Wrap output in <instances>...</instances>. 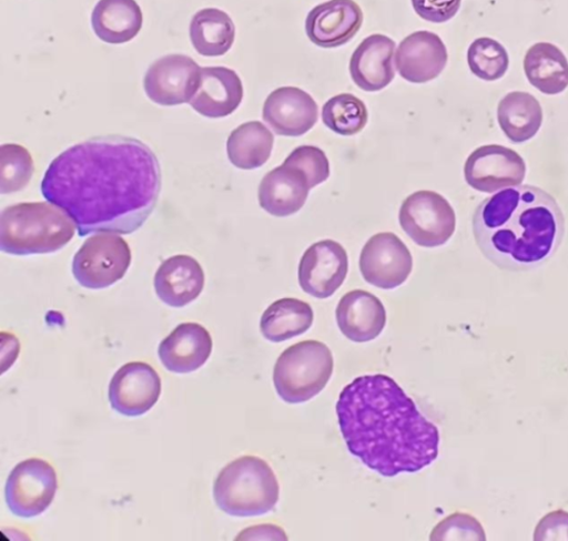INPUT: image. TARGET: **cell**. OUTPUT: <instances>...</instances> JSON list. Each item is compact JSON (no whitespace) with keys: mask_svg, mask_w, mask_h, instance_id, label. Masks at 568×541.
<instances>
[{"mask_svg":"<svg viewBox=\"0 0 568 541\" xmlns=\"http://www.w3.org/2000/svg\"><path fill=\"white\" fill-rule=\"evenodd\" d=\"M314 323L312 307L302 300L286 298L272 304L261 319L263 336L280 343L305 334Z\"/></svg>","mask_w":568,"mask_h":541,"instance_id":"83f0119b","label":"cell"},{"mask_svg":"<svg viewBox=\"0 0 568 541\" xmlns=\"http://www.w3.org/2000/svg\"><path fill=\"white\" fill-rule=\"evenodd\" d=\"M0 162H2L3 194L23 190L30 182L34 167L30 153L19 144H4L0 147Z\"/></svg>","mask_w":568,"mask_h":541,"instance_id":"1f68e13d","label":"cell"},{"mask_svg":"<svg viewBox=\"0 0 568 541\" xmlns=\"http://www.w3.org/2000/svg\"><path fill=\"white\" fill-rule=\"evenodd\" d=\"M526 174L525 160L510 147L498 144L478 147L464 166L466 183L485 193L517 186L525 181Z\"/></svg>","mask_w":568,"mask_h":541,"instance_id":"8fae6325","label":"cell"},{"mask_svg":"<svg viewBox=\"0 0 568 541\" xmlns=\"http://www.w3.org/2000/svg\"><path fill=\"white\" fill-rule=\"evenodd\" d=\"M536 541H568V512L562 510L547 514L537 525Z\"/></svg>","mask_w":568,"mask_h":541,"instance_id":"d590c367","label":"cell"},{"mask_svg":"<svg viewBox=\"0 0 568 541\" xmlns=\"http://www.w3.org/2000/svg\"><path fill=\"white\" fill-rule=\"evenodd\" d=\"M365 104L351 93H342L328 100L322 110V121L337 134L351 136L359 133L367 124Z\"/></svg>","mask_w":568,"mask_h":541,"instance_id":"f546056e","label":"cell"},{"mask_svg":"<svg viewBox=\"0 0 568 541\" xmlns=\"http://www.w3.org/2000/svg\"><path fill=\"white\" fill-rule=\"evenodd\" d=\"M349 452L384 477L414 473L439 456L440 433L389 376H362L347 385L337 404Z\"/></svg>","mask_w":568,"mask_h":541,"instance_id":"7a4b0ae2","label":"cell"},{"mask_svg":"<svg viewBox=\"0 0 568 541\" xmlns=\"http://www.w3.org/2000/svg\"><path fill=\"white\" fill-rule=\"evenodd\" d=\"M288 540L283 529L273 524L248 528L236 537V540Z\"/></svg>","mask_w":568,"mask_h":541,"instance_id":"8d00e7d4","label":"cell"},{"mask_svg":"<svg viewBox=\"0 0 568 541\" xmlns=\"http://www.w3.org/2000/svg\"><path fill=\"white\" fill-rule=\"evenodd\" d=\"M336 317L342 333L356 343H366L381 336L387 324V312L382 300L363 289H354L344 295Z\"/></svg>","mask_w":568,"mask_h":541,"instance_id":"603a6c76","label":"cell"},{"mask_svg":"<svg viewBox=\"0 0 568 541\" xmlns=\"http://www.w3.org/2000/svg\"><path fill=\"white\" fill-rule=\"evenodd\" d=\"M433 541H486L487 535L483 524L473 516L456 512L439 522L430 534Z\"/></svg>","mask_w":568,"mask_h":541,"instance_id":"d6a6232c","label":"cell"},{"mask_svg":"<svg viewBox=\"0 0 568 541\" xmlns=\"http://www.w3.org/2000/svg\"><path fill=\"white\" fill-rule=\"evenodd\" d=\"M284 164L302 170L308 177L311 188L329 176V163L323 151L314 145H302L288 156Z\"/></svg>","mask_w":568,"mask_h":541,"instance_id":"836d02e7","label":"cell"},{"mask_svg":"<svg viewBox=\"0 0 568 541\" xmlns=\"http://www.w3.org/2000/svg\"><path fill=\"white\" fill-rule=\"evenodd\" d=\"M235 38L232 19L217 9H205L196 13L191 23V39L199 54L205 58L225 55Z\"/></svg>","mask_w":568,"mask_h":541,"instance_id":"f1b7e54d","label":"cell"},{"mask_svg":"<svg viewBox=\"0 0 568 541\" xmlns=\"http://www.w3.org/2000/svg\"><path fill=\"white\" fill-rule=\"evenodd\" d=\"M162 381L156 370L145 363H129L113 376L109 388L111 407L122 416L140 417L160 400Z\"/></svg>","mask_w":568,"mask_h":541,"instance_id":"5bb4252c","label":"cell"},{"mask_svg":"<svg viewBox=\"0 0 568 541\" xmlns=\"http://www.w3.org/2000/svg\"><path fill=\"white\" fill-rule=\"evenodd\" d=\"M473 233L481 253L498 268L530 272L556 255L565 235V217L550 193L517 185L479 205Z\"/></svg>","mask_w":568,"mask_h":541,"instance_id":"3957f363","label":"cell"},{"mask_svg":"<svg viewBox=\"0 0 568 541\" xmlns=\"http://www.w3.org/2000/svg\"><path fill=\"white\" fill-rule=\"evenodd\" d=\"M462 0H412L415 13L425 21L445 23L458 13Z\"/></svg>","mask_w":568,"mask_h":541,"instance_id":"e575fe53","label":"cell"},{"mask_svg":"<svg viewBox=\"0 0 568 541\" xmlns=\"http://www.w3.org/2000/svg\"><path fill=\"white\" fill-rule=\"evenodd\" d=\"M212 351L210 331L197 323H184L162 340L159 357L169 371L191 374L207 363Z\"/></svg>","mask_w":568,"mask_h":541,"instance_id":"ac0fdd59","label":"cell"},{"mask_svg":"<svg viewBox=\"0 0 568 541\" xmlns=\"http://www.w3.org/2000/svg\"><path fill=\"white\" fill-rule=\"evenodd\" d=\"M399 223L419 247L437 248L454 235L456 214L442 194L424 190L410 194L403 203Z\"/></svg>","mask_w":568,"mask_h":541,"instance_id":"ba28073f","label":"cell"},{"mask_svg":"<svg viewBox=\"0 0 568 541\" xmlns=\"http://www.w3.org/2000/svg\"><path fill=\"white\" fill-rule=\"evenodd\" d=\"M213 494L219 509L231 517H260L276 507L280 486L266 461L247 456L221 470Z\"/></svg>","mask_w":568,"mask_h":541,"instance_id":"5b68a950","label":"cell"},{"mask_svg":"<svg viewBox=\"0 0 568 541\" xmlns=\"http://www.w3.org/2000/svg\"><path fill=\"white\" fill-rule=\"evenodd\" d=\"M333 353L318 340H303L278 357L273 381L278 397L287 404H305L325 388L334 372Z\"/></svg>","mask_w":568,"mask_h":541,"instance_id":"8992f818","label":"cell"},{"mask_svg":"<svg viewBox=\"0 0 568 541\" xmlns=\"http://www.w3.org/2000/svg\"><path fill=\"white\" fill-rule=\"evenodd\" d=\"M161 185V166L148 144L106 135L69 147L45 171L40 188L83 237L139 229L155 211Z\"/></svg>","mask_w":568,"mask_h":541,"instance_id":"6da1fadb","label":"cell"},{"mask_svg":"<svg viewBox=\"0 0 568 541\" xmlns=\"http://www.w3.org/2000/svg\"><path fill=\"white\" fill-rule=\"evenodd\" d=\"M363 21L362 9L354 0H329L308 13L306 33L321 48H338L357 34Z\"/></svg>","mask_w":568,"mask_h":541,"instance_id":"e0dca14e","label":"cell"},{"mask_svg":"<svg viewBox=\"0 0 568 541\" xmlns=\"http://www.w3.org/2000/svg\"><path fill=\"white\" fill-rule=\"evenodd\" d=\"M201 70L191 58L175 54L164 57L145 75L146 94L161 106L191 103L200 84Z\"/></svg>","mask_w":568,"mask_h":541,"instance_id":"4fadbf2b","label":"cell"},{"mask_svg":"<svg viewBox=\"0 0 568 541\" xmlns=\"http://www.w3.org/2000/svg\"><path fill=\"white\" fill-rule=\"evenodd\" d=\"M130 265L126 241L113 233H99L82 244L74 256L72 272L82 287L102 289L121 280Z\"/></svg>","mask_w":568,"mask_h":541,"instance_id":"52a82bcc","label":"cell"},{"mask_svg":"<svg viewBox=\"0 0 568 541\" xmlns=\"http://www.w3.org/2000/svg\"><path fill=\"white\" fill-rule=\"evenodd\" d=\"M144 17L135 0H100L91 16L93 32L104 42L122 44L140 32Z\"/></svg>","mask_w":568,"mask_h":541,"instance_id":"cb8c5ba5","label":"cell"},{"mask_svg":"<svg viewBox=\"0 0 568 541\" xmlns=\"http://www.w3.org/2000/svg\"><path fill=\"white\" fill-rule=\"evenodd\" d=\"M359 268L368 284L383 289H394L409 277L413 257L406 244L396 234L378 233L364 245Z\"/></svg>","mask_w":568,"mask_h":541,"instance_id":"30bf717a","label":"cell"},{"mask_svg":"<svg viewBox=\"0 0 568 541\" xmlns=\"http://www.w3.org/2000/svg\"><path fill=\"white\" fill-rule=\"evenodd\" d=\"M244 100L242 79L227 68H202L200 84L191 106L209 119H222L234 113Z\"/></svg>","mask_w":568,"mask_h":541,"instance_id":"ffe728a7","label":"cell"},{"mask_svg":"<svg viewBox=\"0 0 568 541\" xmlns=\"http://www.w3.org/2000/svg\"><path fill=\"white\" fill-rule=\"evenodd\" d=\"M154 286L162 303L183 308L195 302L205 286V274L200 263L186 255L171 257L156 272Z\"/></svg>","mask_w":568,"mask_h":541,"instance_id":"7402d4cb","label":"cell"},{"mask_svg":"<svg viewBox=\"0 0 568 541\" xmlns=\"http://www.w3.org/2000/svg\"><path fill=\"white\" fill-rule=\"evenodd\" d=\"M58 488L53 466L41 459H28L20 462L9 476L6 501L18 518H36L52 506Z\"/></svg>","mask_w":568,"mask_h":541,"instance_id":"9c48e42d","label":"cell"},{"mask_svg":"<svg viewBox=\"0 0 568 541\" xmlns=\"http://www.w3.org/2000/svg\"><path fill=\"white\" fill-rule=\"evenodd\" d=\"M396 43L384 34L364 39L354 52L349 71L355 84L364 91L376 92L395 79Z\"/></svg>","mask_w":568,"mask_h":541,"instance_id":"d6986e66","label":"cell"},{"mask_svg":"<svg viewBox=\"0 0 568 541\" xmlns=\"http://www.w3.org/2000/svg\"><path fill=\"white\" fill-rule=\"evenodd\" d=\"M525 72L529 82L545 94H559L568 86V61L552 43L538 42L529 49Z\"/></svg>","mask_w":568,"mask_h":541,"instance_id":"484cf974","label":"cell"},{"mask_svg":"<svg viewBox=\"0 0 568 541\" xmlns=\"http://www.w3.org/2000/svg\"><path fill=\"white\" fill-rule=\"evenodd\" d=\"M395 62L403 79L410 83H426L443 73L448 62V52L438 34L416 31L400 42Z\"/></svg>","mask_w":568,"mask_h":541,"instance_id":"2e32d148","label":"cell"},{"mask_svg":"<svg viewBox=\"0 0 568 541\" xmlns=\"http://www.w3.org/2000/svg\"><path fill=\"white\" fill-rule=\"evenodd\" d=\"M544 114L537 98L528 92L506 94L498 105V122L514 143L531 140L540 130Z\"/></svg>","mask_w":568,"mask_h":541,"instance_id":"d4e9b609","label":"cell"},{"mask_svg":"<svg viewBox=\"0 0 568 541\" xmlns=\"http://www.w3.org/2000/svg\"><path fill=\"white\" fill-rule=\"evenodd\" d=\"M467 63L470 72L479 79L496 81L508 71L509 58L500 42L485 37L471 42L467 52Z\"/></svg>","mask_w":568,"mask_h":541,"instance_id":"4dcf8cb0","label":"cell"},{"mask_svg":"<svg viewBox=\"0 0 568 541\" xmlns=\"http://www.w3.org/2000/svg\"><path fill=\"white\" fill-rule=\"evenodd\" d=\"M263 120L277 135L301 136L317 123L318 106L306 91L282 86L267 96Z\"/></svg>","mask_w":568,"mask_h":541,"instance_id":"9a60e30c","label":"cell"},{"mask_svg":"<svg viewBox=\"0 0 568 541\" xmlns=\"http://www.w3.org/2000/svg\"><path fill=\"white\" fill-rule=\"evenodd\" d=\"M348 268V255L341 243L320 241L311 245L301 259L300 285L312 297L327 299L344 284Z\"/></svg>","mask_w":568,"mask_h":541,"instance_id":"7c38bea8","label":"cell"},{"mask_svg":"<svg viewBox=\"0 0 568 541\" xmlns=\"http://www.w3.org/2000/svg\"><path fill=\"white\" fill-rule=\"evenodd\" d=\"M274 144L272 132L261 122H247L236 127L226 142L230 162L241 170L262 167L271 157Z\"/></svg>","mask_w":568,"mask_h":541,"instance_id":"4316f807","label":"cell"},{"mask_svg":"<svg viewBox=\"0 0 568 541\" xmlns=\"http://www.w3.org/2000/svg\"><path fill=\"white\" fill-rule=\"evenodd\" d=\"M75 224L52 203L8 207L0 217V247L14 256L53 254L73 238Z\"/></svg>","mask_w":568,"mask_h":541,"instance_id":"277c9868","label":"cell"},{"mask_svg":"<svg viewBox=\"0 0 568 541\" xmlns=\"http://www.w3.org/2000/svg\"><path fill=\"white\" fill-rule=\"evenodd\" d=\"M310 190L306 174L283 163L262 180L258 188L260 206L275 217L292 216L304 207Z\"/></svg>","mask_w":568,"mask_h":541,"instance_id":"44dd1931","label":"cell"}]
</instances>
